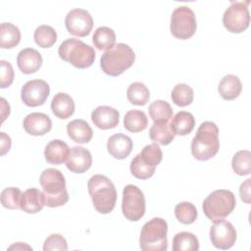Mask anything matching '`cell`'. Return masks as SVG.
Segmentation results:
<instances>
[{
  "label": "cell",
  "mask_w": 251,
  "mask_h": 251,
  "mask_svg": "<svg viewBox=\"0 0 251 251\" xmlns=\"http://www.w3.org/2000/svg\"><path fill=\"white\" fill-rule=\"evenodd\" d=\"M220 149L219 128L214 122L202 123L191 141V153L196 160L208 161L216 156Z\"/></svg>",
  "instance_id": "1"
},
{
  "label": "cell",
  "mask_w": 251,
  "mask_h": 251,
  "mask_svg": "<svg viewBox=\"0 0 251 251\" xmlns=\"http://www.w3.org/2000/svg\"><path fill=\"white\" fill-rule=\"evenodd\" d=\"M88 193L95 210L100 214L111 213L117 201V190L109 177L103 175L92 176L87 183Z\"/></svg>",
  "instance_id": "2"
},
{
  "label": "cell",
  "mask_w": 251,
  "mask_h": 251,
  "mask_svg": "<svg viewBox=\"0 0 251 251\" xmlns=\"http://www.w3.org/2000/svg\"><path fill=\"white\" fill-rule=\"evenodd\" d=\"M39 182L43 188L46 206L51 208L60 207L69 201L66 179L61 171L54 168L45 169L39 176Z\"/></svg>",
  "instance_id": "3"
},
{
  "label": "cell",
  "mask_w": 251,
  "mask_h": 251,
  "mask_svg": "<svg viewBox=\"0 0 251 251\" xmlns=\"http://www.w3.org/2000/svg\"><path fill=\"white\" fill-rule=\"evenodd\" d=\"M135 60V54L131 47L126 43H118L101 56L100 67L102 71L111 76H118L129 69Z\"/></svg>",
  "instance_id": "4"
},
{
  "label": "cell",
  "mask_w": 251,
  "mask_h": 251,
  "mask_svg": "<svg viewBox=\"0 0 251 251\" xmlns=\"http://www.w3.org/2000/svg\"><path fill=\"white\" fill-rule=\"evenodd\" d=\"M59 57L77 69H87L94 63L95 51L90 45L76 38H68L58 49Z\"/></svg>",
  "instance_id": "5"
},
{
  "label": "cell",
  "mask_w": 251,
  "mask_h": 251,
  "mask_svg": "<svg viewBox=\"0 0 251 251\" xmlns=\"http://www.w3.org/2000/svg\"><path fill=\"white\" fill-rule=\"evenodd\" d=\"M168 224L162 218H153L142 226L139 246L143 251H166L168 249Z\"/></svg>",
  "instance_id": "6"
},
{
  "label": "cell",
  "mask_w": 251,
  "mask_h": 251,
  "mask_svg": "<svg viewBox=\"0 0 251 251\" xmlns=\"http://www.w3.org/2000/svg\"><path fill=\"white\" fill-rule=\"evenodd\" d=\"M236 199L230 190L218 189L211 192L203 201L202 209L205 216L213 221H220L227 217L234 210Z\"/></svg>",
  "instance_id": "7"
},
{
  "label": "cell",
  "mask_w": 251,
  "mask_h": 251,
  "mask_svg": "<svg viewBox=\"0 0 251 251\" xmlns=\"http://www.w3.org/2000/svg\"><path fill=\"white\" fill-rule=\"evenodd\" d=\"M197 28V21L194 12L187 6H179L174 10L171 16V33L177 39L185 40L194 35Z\"/></svg>",
  "instance_id": "8"
},
{
  "label": "cell",
  "mask_w": 251,
  "mask_h": 251,
  "mask_svg": "<svg viewBox=\"0 0 251 251\" xmlns=\"http://www.w3.org/2000/svg\"><path fill=\"white\" fill-rule=\"evenodd\" d=\"M122 212L130 222L139 221L145 214V197L143 192L133 184H127L123 190Z\"/></svg>",
  "instance_id": "9"
},
{
  "label": "cell",
  "mask_w": 251,
  "mask_h": 251,
  "mask_svg": "<svg viewBox=\"0 0 251 251\" xmlns=\"http://www.w3.org/2000/svg\"><path fill=\"white\" fill-rule=\"evenodd\" d=\"M248 2H231L223 15V25L231 33H240L248 28L250 14Z\"/></svg>",
  "instance_id": "10"
},
{
  "label": "cell",
  "mask_w": 251,
  "mask_h": 251,
  "mask_svg": "<svg viewBox=\"0 0 251 251\" xmlns=\"http://www.w3.org/2000/svg\"><path fill=\"white\" fill-rule=\"evenodd\" d=\"M67 30L75 36L84 37L90 33L93 27V19L88 11L75 8L69 11L65 19Z\"/></svg>",
  "instance_id": "11"
},
{
  "label": "cell",
  "mask_w": 251,
  "mask_h": 251,
  "mask_svg": "<svg viewBox=\"0 0 251 251\" xmlns=\"http://www.w3.org/2000/svg\"><path fill=\"white\" fill-rule=\"evenodd\" d=\"M50 94V86L43 79L26 81L21 90V98L28 107H38L45 103Z\"/></svg>",
  "instance_id": "12"
},
{
  "label": "cell",
  "mask_w": 251,
  "mask_h": 251,
  "mask_svg": "<svg viewBox=\"0 0 251 251\" xmlns=\"http://www.w3.org/2000/svg\"><path fill=\"white\" fill-rule=\"evenodd\" d=\"M236 230L231 223L223 220L216 221L210 228V240L214 247L222 250L231 248L236 241Z\"/></svg>",
  "instance_id": "13"
},
{
  "label": "cell",
  "mask_w": 251,
  "mask_h": 251,
  "mask_svg": "<svg viewBox=\"0 0 251 251\" xmlns=\"http://www.w3.org/2000/svg\"><path fill=\"white\" fill-rule=\"evenodd\" d=\"M91 165L92 156L87 149L81 146H74L71 148V152L66 163L68 170L75 174H83L90 169Z\"/></svg>",
  "instance_id": "14"
},
{
  "label": "cell",
  "mask_w": 251,
  "mask_h": 251,
  "mask_svg": "<svg viewBox=\"0 0 251 251\" xmlns=\"http://www.w3.org/2000/svg\"><path fill=\"white\" fill-rule=\"evenodd\" d=\"M23 126L28 134L41 136L51 130L52 121L46 114L34 112L25 116L23 122Z\"/></svg>",
  "instance_id": "15"
},
{
  "label": "cell",
  "mask_w": 251,
  "mask_h": 251,
  "mask_svg": "<svg viewBox=\"0 0 251 251\" xmlns=\"http://www.w3.org/2000/svg\"><path fill=\"white\" fill-rule=\"evenodd\" d=\"M91 120L94 126L100 129L114 128L119 125L120 113L117 109L102 105L96 107L91 113Z\"/></svg>",
  "instance_id": "16"
},
{
  "label": "cell",
  "mask_w": 251,
  "mask_h": 251,
  "mask_svg": "<svg viewBox=\"0 0 251 251\" xmlns=\"http://www.w3.org/2000/svg\"><path fill=\"white\" fill-rule=\"evenodd\" d=\"M41 54L33 48H25L17 56V65L19 70L25 75L36 73L42 66Z\"/></svg>",
  "instance_id": "17"
},
{
  "label": "cell",
  "mask_w": 251,
  "mask_h": 251,
  "mask_svg": "<svg viewBox=\"0 0 251 251\" xmlns=\"http://www.w3.org/2000/svg\"><path fill=\"white\" fill-rule=\"evenodd\" d=\"M133 142L131 138L124 133H116L109 137L107 150L112 157L118 160L126 159L131 152Z\"/></svg>",
  "instance_id": "18"
},
{
  "label": "cell",
  "mask_w": 251,
  "mask_h": 251,
  "mask_svg": "<svg viewBox=\"0 0 251 251\" xmlns=\"http://www.w3.org/2000/svg\"><path fill=\"white\" fill-rule=\"evenodd\" d=\"M70 152L71 149L66 142L60 139H54L45 146L44 157L48 163L60 165L68 160Z\"/></svg>",
  "instance_id": "19"
},
{
  "label": "cell",
  "mask_w": 251,
  "mask_h": 251,
  "mask_svg": "<svg viewBox=\"0 0 251 251\" xmlns=\"http://www.w3.org/2000/svg\"><path fill=\"white\" fill-rule=\"evenodd\" d=\"M45 206L44 193L35 188L31 187L23 192L21 199V210L27 214H36L40 212Z\"/></svg>",
  "instance_id": "20"
},
{
  "label": "cell",
  "mask_w": 251,
  "mask_h": 251,
  "mask_svg": "<svg viewBox=\"0 0 251 251\" xmlns=\"http://www.w3.org/2000/svg\"><path fill=\"white\" fill-rule=\"evenodd\" d=\"M74 99L65 92H58L51 101L52 113L59 119L66 120L75 113Z\"/></svg>",
  "instance_id": "21"
},
{
  "label": "cell",
  "mask_w": 251,
  "mask_h": 251,
  "mask_svg": "<svg viewBox=\"0 0 251 251\" xmlns=\"http://www.w3.org/2000/svg\"><path fill=\"white\" fill-rule=\"evenodd\" d=\"M69 137L76 143H88L93 136V131L88 123L81 119H75L67 125Z\"/></svg>",
  "instance_id": "22"
},
{
  "label": "cell",
  "mask_w": 251,
  "mask_h": 251,
  "mask_svg": "<svg viewBox=\"0 0 251 251\" xmlns=\"http://www.w3.org/2000/svg\"><path fill=\"white\" fill-rule=\"evenodd\" d=\"M242 90V83L238 76L234 75H225L218 86L221 97L225 100H233L239 96Z\"/></svg>",
  "instance_id": "23"
},
{
  "label": "cell",
  "mask_w": 251,
  "mask_h": 251,
  "mask_svg": "<svg viewBox=\"0 0 251 251\" xmlns=\"http://www.w3.org/2000/svg\"><path fill=\"white\" fill-rule=\"evenodd\" d=\"M171 127L175 135H187L189 134L195 126V119L193 115L186 111L177 112L170 123Z\"/></svg>",
  "instance_id": "24"
},
{
  "label": "cell",
  "mask_w": 251,
  "mask_h": 251,
  "mask_svg": "<svg viewBox=\"0 0 251 251\" xmlns=\"http://www.w3.org/2000/svg\"><path fill=\"white\" fill-rule=\"evenodd\" d=\"M21 41V31L19 27L11 23H2L0 25V47L11 49L16 47Z\"/></svg>",
  "instance_id": "25"
},
{
  "label": "cell",
  "mask_w": 251,
  "mask_h": 251,
  "mask_svg": "<svg viewBox=\"0 0 251 251\" xmlns=\"http://www.w3.org/2000/svg\"><path fill=\"white\" fill-rule=\"evenodd\" d=\"M149 136L151 140H153L155 143H159L161 145H168L174 140L175 133L169 122H162L154 123L151 126L149 129Z\"/></svg>",
  "instance_id": "26"
},
{
  "label": "cell",
  "mask_w": 251,
  "mask_h": 251,
  "mask_svg": "<svg viewBox=\"0 0 251 251\" xmlns=\"http://www.w3.org/2000/svg\"><path fill=\"white\" fill-rule=\"evenodd\" d=\"M148 126L146 114L140 110H129L124 117V126L130 132H140Z\"/></svg>",
  "instance_id": "27"
},
{
  "label": "cell",
  "mask_w": 251,
  "mask_h": 251,
  "mask_svg": "<svg viewBox=\"0 0 251 251\" xmlns=\"http://www.w3.org/2000/svg\"><path fill=\"white\" fill-rule=\"evenodd\" d=\"M92 42L98 50H109L115 46L116 33L108 26H99L92 35Z\"/></svg>",
  "instance_id": "28"
},
{
  "label": "cell",
  "mask_w": 251,
  "mask_h": 251,
  "mask_svg": "<svg viewBox=\"0 0 251 251\" xmlns=\"http://www.w3.org/2000/svg\"><path fill=\"white\" fill-rule=\"evenodd\" d=\"M198 249L199 240L192 232H177L173 238L174 251H197Z\"/></svg>",
  "instance_id": "29"
},
{
  "label": "cell",
  "mask_w": 251,
  "mask_h": 251,
  "mask_svg": "<svg viewBox=\"0 0 251 251\" xmlns=\"http://www.w3.org/2000/svg\"><path fill=\"white\" fill-rule=\"evenodd\" d=\"M149 116L154 123L170 122L174 112L171 105L164 100H156L149 105Z\"/></svg>",
  "instance_id": "30"
},
{
  "label": "cell",
  "mask_w": 251,
  "mask_h": 251,
  "mask_svg": "<svg viewBox=\"0 0 251 251\" xmlns=\"http://www.w3.org/2000/svg\"><path fill=\"white\" fill-rule=\"evenodd\" d=\"M127 100L136 106H144L150 98V92L147 86L139 81L129 84L126 90Z\"/></svg>",
  "instance_id": "31"
},
{
  "label": "cell",
  "mask_w": 251,
  "mask_h": 251,
  "mask_svg": "<svg viewBox=\"0 0 251 251\" xmlns=\"http://www.w3.org/2000/svg\"><path fill=\"white\" fill-rule=\"evenodd\" d=\"M33 38L39 47L50 48L57 41V32L52 26L41 25L35 28Z\"/></svg>",
  "instance_id": "32"
},
{
  "label": "cell",
  "mask_w": 251,
  "mask_h": 251,
  "mask_svg": "<svg viewBox=\"0 0 251 251\" xmlns=\"http://www.w3.org/2000/svg\"><path fill=\"white\" fill-rule=\"evenodd\" d=\"M171 98L179 107H186L193 102V89L185 83H177L172 90Z\"/></svg>",
  "instance_id": "33"
},
{
  "label": "cell",
  "mask_w": 251,
  "mask_h": 251,
  "mask_svg": "<svg viewBox=\"0 0 251 251\" xmlns=\"http://www.w3.org/2000/svg\"><path fill=\"white\" fill-rule=\"evenodd\" d=\"M233 172L238 176H248L251 172V153L249 150H240L231 160Z\"/></svg>",
  "instance_id": "34"
},
{
  "label": "cell",
  "mask_w": 251,
  "mask_h": 251,
  "mask_svg": "<svg viewBox=\"0 0 251 251\" xmlns=\"http://www.w3.org/2000/svg\"><path fill=\"white\" fill-rule=\"evenodd\" d=\"M175 216L179 223L183 225H190L196 221L197 209L191 202L183 201L176 206Z\"/></svg>",
  "instance_id": "35"
},
{
  "label": "cell",
  "mask_w": 251,
  "mask_h": 251,
  "mask_svg": "<svg viewBox=\"0 0 251 251\" xmlns=\"http://www.w3.org/2000/svg\"><path fill=\"white\" fill-rule=\"evenodd\" d=\"M130 173L138 179L150 178L155 173V167H152L145 163L139 154H137L130 162Z\"/></svg>",
  "instance_id": "36"
},
{
  "label": "cell",
  "mask_w": 251,
  "mask_h": 251,
  "mask_svg": "<svg viewBox=\"0 0 251 251\" xmlns=\"http://www.w3.org/2000/svg\"><path fill=\"white\" fill-rule=\"evenodd\" d=\"M23 192L18 187H7L1 192V203L6 209H21V199Z\"/></svg>",
  "instance_id": "37"
},
{
  "label": "cell",
  "mask_w": 251,
  "mask_h": 251,
  "mask_svg": "<svg viewBox=\"0 0 251 251\" xmlns=\"http://www.w3.org/2000/svg\"><path fill=\"white\" fill-rule=\"evenodd\" d=\"M139 155L145 163L155 168L161 163L163 159V152L157 143H152L144 146Z\"/></svg>",
  "instance_id": "38"
},
{
  "label": "cell",
  "mask_w": 251,
  "mask_h": 251,
  "mask_svg": "<svg viewBox=\"0 0 251 251\" xmlns=\"http://www.w3.org/2000/svg\"><path fill=\"white\" fill-rule=\"evenodd\" d=\"M56 251L68 250V244L65 237L59 233L50 234L44 241L43 251Z\"/></svg>",
  "instance_id": "39"
},
{
  "label": "cell",
  "mask_w": 251,
  "mask_h": 251,
  "mask_svg": "<svg viewBox=\"0 0 251 251\" xmlns=\"http://www.w3.org/2000/svg\"><path fill=\"white\" fill-rule=\"evenodd\" d=\"M1 71H0V87L1 88H6L9 87L13 81H14V70L12 65L5 61L1 60Z\"/></svg>",
  "instance_id": "40"
},
{
  "label": "cell",
  "mask_w": 251,
  "mask_h": 251,
  "mask_svg": "<svg viewBox=\"0 0 251 251\" xmlns=\"http://www.w3.org/2000/svg\"><path fill=\"white\" fill-rule=\"evenodd\" d=\"M250 178H247L244 182L241 183L240 187H239V194H240V198L243 202H245L246 204L250 203Z\"/></svg>",
  "instance_id": "41"
},
{
  "label": "cell",
  "mask_w": 251,
  "mask_h": 251,
  "mask_svg": "<svg viewBox=\"0 0 251 251\" xmlns=\"http://www.w3.org/2000/svg\"><path fill=\"white\" fill-rule=\"evenodd\" d=\"M12 145V141L9 135L5 132H0V155L4 156L7 152L10 151Z\"/></svg>",
  "instance_id": "42"
},
{
  "label": "cell",
  "mask_w": 251,
  "mask_h": 251,
  "mask_svg": "<svg viewBox=\"0 0 251 251\" xmlns=\"http://www.w3.org/2000/svg\"><path fill=\"white\" fill-rule=\"evenodd\" d=\"M1 116H2V122L5 121V119L10 115V105L7 103L5 98H1Z\"/></svg>",
  "instance_id": "43"
},
{
  "label": "cell",
  "mask_w": 251,
  "mask_h": 251,
  "mask_svg": "<svg viewBox=\"0 0 251 251\" xmlns=\"http://www.w3.org/2000/svg\"><path fill=\"white\" fill-rule=\"evenodd\" d=\"M9 249H10V250H12V249H16V250H24V249L32 250V248H31L30 246H28V245H26V244H25V243H23V242H18V243L14 244V245H11V246L9 247Z\"/></svg>",
  "instance_id": "44"
}]
</instances>
